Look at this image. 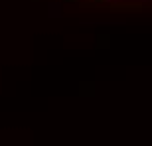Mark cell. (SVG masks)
<instances>
[{"instance_id":"obj_1","label":"cell","mask_w":152,"mask_h":146,"mask_svg":"<svg viewBox=\"0 0 152 146\" xmlns=\"http://www.w3.org/2000/svg\"><path fill=\"white\" fill-rule=\"evenodd\" d=\"M138 2H152V0H138Z\"/></svg>"}]
</instances>
